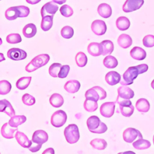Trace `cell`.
<instances>
[{
  "label": "cell",
  "mask_w": 154,
  "mask_h": 154,
  "mask_svg": "<svg viewBox=\"0 0 154 154\" xmlns=\"http://www.w3.org/2000/svg\"><path fill=\"white\" fill-rule=\"evenodd\" d=\"M87 125L88 130L95 134H103L107 131V126L99 118L96 116L90 117L87 120Z\"/></svg>",
  "instance_id": "6da1fadb"
},
{
  "label": "cell",
  "mask_w": 154,
  "mask_h": 154,
  "mask_svg": "<svg viewBox=\"0 0 154 154\" xmlns=\"http://www.w3.org/2000/svg\"><path fill=\"white\" fill-rule=\"evenodd\" d=\"M17 130L18 129L17 128L10 126L8 123H5L1 127V133L3 137L11 139L14 137V132L17 131Z\"/></svg>",
  "instance_id": "9a60e30c"
},
{
  "label": "cell",
  "mask_w": 154,
  "mask_h": 154,
  "mask_svg": "<svg viewBox=\"0 0 154 154\" xmlns=\"http://www.w3.org/2000/svg\"><path fill=\"white\" fill-rule=\"evenodd\" d=\"M14 137L17 140V143L24 148L28 149L32 144L31 141L29 140L28 137L22 132L17 131Z\"/></svg>",
  "instance_id": "e0dca14e"
},
{
  "label": "cell",
  "mask_w": 154,
  "mask_h": 154,
  "mask_svg": "<svg viewBox=\"0 0 154 154\" xmlns=\"http://www.w3.org/2000/svg\"><path fill=\"white\" fill-rule=\"evenodd\" d=\"M49 102L52 106L55 108H58L63 105L64 103V99L61 94L58 93H54L49 98Z\"/></svg>",
  "instance_id": "f1b7e54d"
},
{
  "label": "cell",
  "mask_w": 154,
  "mask_h": 154,
  "mask_svg": "<svg viewBox=\"0 0 154 154\" xmlns=\"http://www.w3.org/2000/svg\"><path fill=\"white\" fill-rule=\"evenodd\" d=\"M102 48H103V52L102 55H106L111 54L114 50V44L113 43L109 40H103L100 43Z\"/></svg>",
  "instance_id": "d6a6232c"
},
{
  "label": "cell",
  "mask_w": 154,
  "mask_h": 154,
  "mask_svg": "<svg viewBox=\"0 0 154 154\" xmlns=\"http://www.w3.org/2000/svg\"><path fill=\"white\" fill-rule=\"evenodd\" d=\"M69 70H70V66L69 65L62 66L58 77L60 78H64L67 77V75L69 74Z\"/></svg>",
  "instance_id": "bcb514c9"
},
{
  "label": "cell",
  "mask_w": 154,
  "mask_h": 154,
  "mask_svg": "<svg viewBox=\"0 0 154 154\" xmlns=\"http://www.w3.org/2000/svg\"><path fill=\"white\" fill-rule=\"evenodd\" d=\"M61 67H62V65L60 63H55L52 64L49 68V75L54 78L58 77Z\"/></svg>",
  "instance_id": "f35d334b"
},
{
  "label": "cell",
  "mask_w": 154,
  "mask_h": 154,
  "mask_svg": "<svg viewBox=\"0 0 154 154\" xmlns=\"http://www.w3.org/2000/svg\"><path fill=\"white\" fill-rule=\"evenodd\" d=\"M131 57L137 60H143L146 57V52L143 48L135 46L130 51Z\"/></svg>",
  "instance_id": "44dd1931"
},
{
  "label": "cell",
  "mask_w": 154,
  "mask_h": 154,
  "mask_svg": "<svg viewBox=\"0 0 154 154\" xmlns=\"http://www.w3.org/2000/svg\"><path fill=\"white\" fill-rule=\"evenodd\" d=\"M90 144L92 147L97 150H103L107 146L106 141L102 138H95L90 141Z\"/></svg>",
  "instance_id": "e575fe53"
},
{
  "label": "cell",
  "mask_w": 154,
  "mask_h": 154,
  "mask_svg": "<svg viewBox=\"0 0 154 154\" xmlns=\"http://www.w3.org/2000/svg\"><path fill=\"white\" fill-rule=\"evenodd\" d=\"M45 153H50V154H54V150L53 148H48L46 149L44 152H43V154Z\"/></svg>",
  "instance_id": "f907efd6"
},
{
  "label": "cell",
  "mask_w": 154,
  "mask_h": 154,
  "mask_svg": "<svg viewBox=\"0 0 154 154\" xmlns=\"http://www.w3.org/2000/svg\"><path fill=\"white\" fill-rule=\"evenodd\" d=\"M86 99H91L94 101L103 100L106 97L105 90L99 86H95L88 89L85 93Z\"/></svg>",
  "instance_id": "277c9868"
},
{
  "label": "cell",
  "mask_w": 154,
  "mask_h": 154,
  "mask_svg": "<svg viewBox=\"0 0 154 154\" xmlns=\"http://www.w3.org/2000/svg\"><path fill=\"white\" fill-rule=\"evenodd\" d=\"M0 111L5 112L11 117L15 116L14 108L7 99H2L0 100Z\"/></svg>",
  "instance_id": "d6986e66"
},
{
  "label": "cell",
  "mask_w": 154,
  "mask_h": 154,
  "mask_svg": "<svg viewBox=\"0 0 154 154\" xmlns=\"http://www.w3.org/2000/svg\"><path fill=\"white\" fill-rule=\"evenodd\" d=\"M151 87L154 90V79L152 81V82H151Z\"/></svg>",
  "instance_id": "db71d44e"
},
{
  "label": "cell",
  "mask_w": 154,
  "mask_h": 154,
  "mask_svg": "<svg viewBox=\"0 0 154 154\" xmlns=\"http://www.w3.org/2000/svg\"><path fill=\"white\" fill-rule=\"evenodd\" d=\"M20 11L17 6L11 7L6 10L5 12V16L7 20H13L20 17Z\"/></svg>",
  "instance_id": "d4e9b609"
},
{
  "label": "cell",
  "mask_w": 154,
  "mask_h": 154,
  "mask_svg": "<svg viewBox=\"0 0 154 154\" xmlns=\"http://www.w3.org/2000/svg\"><path fill=\"white\" fill-rule=\"evenodd\" d=\"M41 147H42V144L33 143V144H32L31 146L28 149L32 152H36L38 151L41 149Z\"/></svg>",
  "instance_id": "c3c4849f"
},
{
  "label": "cell",
  "mask_w": 154,
  "mask_h": 154,
  "mask_svg": "<svg viewBox=\"0 0 154 154\" xmlns=\"http://www.w3.org/2000/svg\"><path fill=\"white\" fill-rule=\"evenodd\" d=\"M115 103L116 102H109L102 103L100 108V114L106 118L111 117L114 113Z\"/></svg>",
  "instance_id": "4fadbf2b"
},
{
  "label": "cell",
  "mask_w": 154,
  "mask_h": 154,
  "mask_svg": "<svg viewBox=\"0 0 154 154\" xmlns=\"http://www.w3.org/2000/svg\"><path fill=\"white\" fill-rule=\"evenodd\" d=\"M31 76L22 77L17 81L16 83V86L19 90H25L29 86L31 82Z\"/></svg>",
  "instance_id": "836d02e7"
},
{
  "label": "cell",
  "mask_w": 154,
  "mask_h": 154,
  "mask_svg": "<svg viewBox=\"0 0 154 154\" xmlns=\"http://www.w3.org/2000/svg\"><path fill=\"white\" fill-rule=\"evenodd\" d=\"M11 89V84L6 80L0 81V94L2 95L8 94Z\"/></svg>",
  "instance_id": "ab89813d"
},
{
  "label": "cell",
  "mask_w": 154,
  "mask_h": 154,
  "mask_svg": "<svg viewBox=\"0 0 154 154\" xmlns=\"http://www.w3.org/2000/svg\"><path fill=\"white\" fill-rule=\"evenodd\" d=\"M81 87L80 82L75 79L68 81L64 86V88L69 93H75L77 92Z\"/></svg>",
  "instance_id": "7402d4cb"
},
{
  "label": "cell",
  "mask_w": 154,
  "mask_h": 154,
  "mask_svg": "<svg viewBox=\"0 0 154 154\" xmlns=\"http://www.w3.org/2000/svg\"><path fill=\"white\" fill-rule=\"evenodd\" d=\"M138 71H139V74H141L143 73L146 72H147V70H148V66L146 64H140L137 66Z\"/></svg>",
  "instance_id": "681fc988"
},
{
  "label": "cell",
  "mask_w": 154,
  "mask_h": 154,
  "mask_svg": "<svg viewBox=\"0 0 154 154\" xmlns=\"http://www.w3.org/2000/svg\"><path fill=\"white\" fill-rule=\"evenodd\" d=\"M103 65L108 69H113L118 65L117 60L113 56L108 55L103 60Z\"/></svg>",
  "instance_id": "d590c367"
},
{
  "label": "cell",
  "mask_w": 154,
  "mask_h": 154,
  "mask_svg": "<svg viewBox=\"0 0 154 154\" xmlns=\"http://www.w3.org/2000/svg\"><path fill=\"white\" fill-rule=\"evenodd\" d=\"M119 105V109L121 114L125 117H130L134 112V107L131 100L129 99L116 100L115 102Z\"/></svg>",
  "instance_id": "8992f818"
},
{
  "label": "cell",
  "mask_w": 154,
  "mask_h": 154,
  "mask_svg": "<svg viewBox=\"0 0 154 154\" xmlns=\"http://www.w3.org/2000/svg\"><path fill=\"white\" fill-rule=\"evenodd\" d=\"M48 140V135L46 132L43 130L35 131L32 137V141L35 143L42 144L46 143Z\"/></svg>",
  "instance_id": "2e32d148"
},
{
  "label": "cell",
  "mask_w": 154,
  "mask_h": 154,
  "mask_svg": "<svg viewBox=\"0 0 154 154\" xmlns=\"http://www.w3.org/2000/svg\"><path fill=\"white\" fill-rule=\"evenodd\" d=\"M91 29L96 35H102L106 31V25L103 20H95L91 23Z\"/></svg>",
  "instance_id": "7c38bea8"
},
{
  "label": "cell",
  "mask_w": 154,
  "mask_h": 154,
  "mask_svg": "<svg viewBox=\"0 0 154 154\" xmlns=\"http://www.w3.org/2000/svg\"><path fill=\"white\" fill-rule=\"evenodd\" d=\"M75 61L78 66L84 67L87 63V57L84 52H79L75 56Z\"/></svg>",
  "instance_id": "74e56055"
},
{
  "label": "cell",
  "mask_w": 154,
  "mask_h": 154,
  "mask_svg": "<svg viewBox=\"0 0 154 154\" xmlns=\"http://www.w3.org/2000/svg\"><path fill=\"white\" fill-rule=\"evenodd\" d=\"M26 52L19 48H13L10 49L7 52V57L13 60L19 61L24 60L26 58Z\"/></svg>",
  "instance_id": "30bf717a"
},
{
  "label": "cell",
  "mask_w": 154,
  "mask_h": 154,
  "mask_svg": "<svg viewBox=\"0 0 154 154\" xmlns=\"http://www.w3.org/2000/svg\"><path fill=\"white\" fill-rule=\"evenodd\" d=\"M118 96L117 99H130L133 98L134 96V91L128 87L126 85H123L118 88L117 89Z\"/></svg>",
  "instance_id": "5bb4252c"
},
{
  "label": "cell",
  "mask_w": 154,
  "mask_h": 154,
  "mask_svg": "<svg viewBox=\"0 0 154 154\" xmlns=\"http://www.w3.org/2000/svg\"><path fill=\"white\" fill-rule=\"evenodd\" d=\"M144 4V0H126L123 5V11L129 13L140 9Z\"/></svg>",
  "instance_id": "9c48e42d"
},
{
  "label": "cell",
  "mask_w": 154,
  "mask_h": 154,
  "mask_svg": "<svg viewBox=\"0 0 154 154\" xmlns=\"http://www.w3.org/2000/svg\"><path fill=\"white\" fill-rule=\"evenodd\" d=\"M105 79L107 84L110 85H114L120 82L121 76L116 71H110L106 74Z\"/></svg>",
  "instance_id": "ffe728a7"
},
{
  "label": "cell",
  "mask_w": 154,
  "mask_h": 154,
  "mask_svg": "<svg viewBox=\"0 0 154 154\" xmlns=\"http://www.w3.org/2000/svg\"><path fill=\"white\" fill-rule=\"evenodd\" d=\"M98 14L103 18H108L111 16L112 9L109 5L106 3H102L97 7Z\"/></svg>",
  "instance_id": "cb8c5ba5"
},
{
  "label": "cell",
  "mask_w": 154,
  "mask_h": 154,
  "mask_svg": "<svg viewBox=\"0 0 154 154\" xmlns=\"http://www.w3.org/2000/svg\"><path fill=\"white\" fill-rule=\"evenodd\" d=\"M143 45L146 48H152L154 46V35H147L143 39Z\"/></svg>",
  "instance_id": "f6af8a7d"
},
{
  "label": "cell",
  "mask_w": 154,
  "mask_h": 154,
  "mask_svg": "<svg viewBox=\"0 0 154 154\" xmlns=\"http://www.w3.org/2000/svg\"><path fill=\"white\" fill-rule=\"evenodd\" d=\"M74 34V31L72 27L70 26H65L61 30V35L64 38H70Z\"/></svg>",
  "instance_id": "b9f144b4"
},
{
  "label": "cell",
  "mask_w": 154,
  "mask_h": 154,
  "mask_svg": "<svg viewBox=\"0 0 154 154\" xmlns=\"http://www.w3.org/2000/svg\"><path fill=\"white\" fill-rule=\"evenodd\" d=\"M60 11L63 16L66 17H70L73 14V10L72 8L67 4L61 6L60 8Z\"/></svg>",
  "instance_id": "7bdbcfd3"
},
{
  "label": "cell",
  "mask_w": 154,
  "mask_h": 154,
  "mask_svg": "<svg viewBox=\"0 0 154 154\" xmlns=\"http://www.w3.org/2000/svg\"><path fill=\"white\" fill-rule=\"evenodd\" d=\"M139 75V71L137 66L129 67L123 73V79L120 82L123 85H131L134 82V80Z\"/></svg>",
  "instance_id": "5b68a950"
},
{
  "label": "cell",
  "mask_w": 154,
  "mask_h": 154,
  "mask_svg": "<svg viewBox=\"0 0 154 154\" xmlns=\"http://www.w3.org/2000/svg\"><path fill=\"white\" fill-rule=\"evenodd\" d=\"M67 114L63 110H58L53 113L51 118L52 125L55 128H60L63 126L67 120Z\"/></svg>",
  "instance_id": "52a82bcc"
},
{
  "label": "cell",
  "mask_w": 154,
  "mask_h": 154,
  "mask_svg": "<svg viewBox=\"0 0 154 154\" xmlns=\"http://www.w3.org/2000/svg\"><path fill=\"white\" fill-rule=\"evenodd\" d=\"M118 45L123 49L130 47L132 44V40L130 35L126 34H122L117 38Z\"/></svg>",
  "instance_id": "603a6c76"
},
{
  "label": "cell",
  "mask_w": 154,
  "mask_h": 154,
  "mask_svg": "<svg viewBox=\"0 0 154 154\" xmlns=\"http://www.w3.org/2000/svg\"><path fill=\"white\" fill-rule=\"evenodd\" d=\"M64 135L67 143L69 144L76 143L79 139V132L75 124L69 125L64 131Z\"/></svg>",
  "instance_id": "3957f363"
},
{
  "label": "cell",
  "mask_w": 154,
  "mask_h": 154,
  "mask_svg": "<svg viewBox=\"0 0 154 154\" xmlns=\"http://www.w3.org/2000/svg\"><path fill=\"white\" fill-rule=\"evenodd\" d=\"M22 102L27 106L33 105L35 103V98L32 96H31L28 93L24 94L23 95V96L22 97Z\"/></svg>",
  "instance_id": "ee69618b"
},
{
  "label": "cell",
  "mask_w": 154,
  "mask_h": 154,
  "mask_svg": "<svg viewBox=\"0 0 154 154\" xmlns=\"http://www.w3.org/2000/svg\"><path fill=\"white\" fill-rule=\"evenodd\" d=\"M41 0H26V1L30 4L34 5V4H36L37 3H38Z\"/></svg>",
  "instance_id": "816d5d0a"
},
{
  "label": "cell",
  "mask_w": 154,
  "mask_h": 154,
  "mask_svg": "<svg viewBox=\"0 0 154 154\" xmlns=\"http://www.w3.org/2000/svg\"><path fill=\"white\" fill-rule=\"evenodd\" d=\"M53 25V16H46L42 17L41 22V28L45 31L49 30Z\"/></svg>",
  "instance_id": "4dcf8cb0"
},
{
  "label": "cell",
  "mask_w": 154,
  "mask_h": 154,
  "mask_svg": "<svg viewBox=\"0 0 154 154\" xmlns=\"http://www.w3.org/2000/svg\"><path fill=\"white\" fill-rule=\"evenodd\" d=\"M84 108L88 112H94L97 109L98 104L96 101L86 99L84 102Z\"/></svg>",
  "instance_id": "8d00e7d4"
},
{
  "label": "cell",
  "mask_w": 154,
  "mask_h": 154,
  "mask_svg": "<svg viewBox=\"0 0 154 154\" xmlns=\"http://www.w3.org/2000/svg\"><path fill=\"white\" fill-rule=\"evenodd\" d=\"M53 2H54L55 3L58 4L60 5H61L63 4H64V2H66V0H52Z\"/></svg>",
  "instance_id": "f5cc1de1"
},
{
  "label": "cell",
  "mask_w": 154,
  "mask_h": 154,
  "mask_svg": "<svg viewBox=\"0 0 154 154\" xmlns=\"http://www.w3.org/2000/svg\"><path fill=\"white\" fill-rule=\"evenodd\" d=\"M58 5L53 1H50L46 3L41 8V16L44 17L46 16H53L58 11Z\"/></svg>",
  "instance_id": "8fae6325"
},
{
  "label": "cell",
  "mask_w": 154,
  "mask_h": 154,
  "mask_svg": "<svg viewBox=\"0 0 154 154\" xmlns=\"http://www.w3.org/2000/svg\"><path fill=\"white\" fill-rule=\"evenodd\" d=\"M88 52L93 57H98L102 54L103 48L100 43L91 42L87 46Z\"/></svg>",
  "instance_id": "ac0fdd59"
},
{
  "label": "cell",
  "mask_w": 154,
  "mask_h": 154,
  "mask_svg": "<svg viewBox=\"0 0 154 154\" xmlns=\"http://www.w3.org/2000/svg\"><path fill=\"white\" fill-rule=\"evenodd\" d=\"M135 106L139 112H146L150 109V103L146 99L140 98L137 101Z\"/></svg>",
  "instance_id": "83f0119b"
},
{
  "label": "cell",
  "mask_w": 154,
  "mask_h": 154,
  "mask_svg": "<svg viewBox=\"0 0 154 154\" xmlns=\"http://www.w3.org/2000/svg\"><path fill=\"white\" fill-rule=\"evenodd\" d=\"M133 147L137 150H144L149 148L151 146L150 142L147 140L139 138L132 143Z\"/></svg>",
  "instance_id": "f546056e"
},
{
  "label": "cell",
  "mask_w": 154,
  "mask_h": 154,
  "mask_svg": "<svg viewBox=\"0 0 154 154\" xmlns=\"http://www.w3.org/2000/svg\"><path fill=\"white\" fill-rule=\"evenodd\" d=\"M116 26L121 31H125L130 26V21L129 19L125 16H120L116 20Z\"/></svg>",
  "instance_id": "484cf974"
},
{
  "label": "cell",
  "mask_w": 154,
  "mask_h": 154,
  "mask_svg": "<svg viewBox=\"0 0 154 154\" xmlns=\"http://www.w3.org/2000/svg\"><path fill=\"white\" fill-rule=\"evenodd\" d=\"M26 120V117L23 115L20 116H14L11 117L8 122L10 126L17 128L18 126L23 124Z\"/></svg>",
  "instance_id": "1f68e13d"
},
{
  "label": "cell",
  "mask_w": 154,
  "mask_h": 154,
  "mask_svg": "<svg viewBox=\"0 0 154 154\" xmlns=\"http://www.w3.org/2000/svg\"><path fill=\"white\" fill-rule=\"evenodd\" d=\"M153 144H154V135H153Z\"/></svg>",
  "instance_id": "11a10c76"
},
{
  "label": "cell",
  "mask_w": 154,
  "mask_h": 154,
  "mask_svg": "<svg viewBox=\"0 0 154 154\" xmlns=\"http://www.w3.org/2000/svg\"><path fill=\"white\" fill-rule=\"evenodd\" d=\"M50 60V57L47 54H40L35 57L25 67L28 72H32L38 68L45 66Z\"/></svg>",
  "instance_id": "7a4b0ae2"
},
{
  "label": "cell",
  "mask_w": 154,
  "mask_h": 154,
  "mask_svg": "<svg viewBox=\"0 0 154 154\" xmlns=\"http://www.w3.org/2000/svg\"><path fill=\"white\" fill-rule=\"evenodd\" d=\"M6 41L10 44H16L21 42L22 38L19 34L12 33L7 36Z\"/></svg>",
  "instance_id": "60d3db41"
},
{
  "label": "cell",
  "mask_w": 154,
  "mask_h": 154,
  "mask_svg": "<svg viewBox=\"0 0 154 154\" xmlns=\"http://www.w3.org/2000/svg\"><path fill=\"white\" fill-rule=\"evenodd\" d=\"M22 33L26 38L33 37L37 33V28L34 23L26 24L23 28Z\"/></svg>",
  "instance_id": "4316f807"
},
{
  "label": "cell",
  "mask_w": 154,
  "mask_h": 154,
  "mask_svg": "<svg viewBox=\"0 0 154 154\" xmlns=\"http://www.w3.org/2000/svg\"><path fill=\"white\" fill-rule=\"evenodd\" d=\"M18 8L19 9L20 14L19 17H26L29 14V8L25 5H19L17 6Z\"/></svg>",
  "instance_id": "7dc6e473"
},
{
  "label": "cell",
  "mask_w": 154,
  "mask_h": 154,
  "mask_svg": "<svg viewBox=\"0 0 154 154\" xmlns=\"http://www.w3.org/2000/svg\"><path fill=\"white\" fill-rule=\"evenodd\" d=\"M123 138L126 142L131 143L137 138H143V135L138 130L133 128H128L123 131Z\"/></svg>",
  "instance_id": "ba28073f"
}]
</instances>
